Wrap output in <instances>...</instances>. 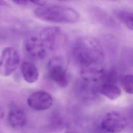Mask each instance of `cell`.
I'll list each match as a JSON object with an SVG mask.
<instances>
[{
  "mask_svg": "<svg viewBox=\"0 0 133 133\" xmlns=\"http://www.w3.org/2000/svg\"><path fill=\"white\" fill-rule=\"evenodd\" d=\"M73 56L81 69L101 67L104 52L99 41L91 36H82L75 42Z\"/></svg>",
  "mask_w": 133,
  "mask_h": 133,
  "instance_id": "obj_1",
  "label": "cell"
},
{
  "mask_svg": "<svg viewBox=\"0 0 133 133\" xmlns=\"http://www.w3.org/2000/svg\"><path fill=\"white\" fill-rule=\"evenodd\" d=\"M34 15L44 21L60 24H72L80 19L79 12L74 8L58 5H43L34 10Z\"/></svg>",
  "mask_w": 133,
  "mask_h": 133,
  "instance_id": "obj_2",
  "label": "cell"
},
{
  "mask_svg": "<svg viewBox=\"0 0 133 133\" xmlns=\"http://www.w3.org/2000/svg\"><path fill=\"white\" fill-rule=\"evenodd\" d=\"M38 37L48 52L61 46L64 40L61 29L56 26L43 28L40 31Z\"/></svg>",
  "mask_w": 133,
  "mask_h": 133,
  "instance_id": "obj_3",
  "label": "cell"
},
{
  "mask_svg": "<svg viewBox=\"0 0 133 133\" xmlns=\"http://www.w3.org/2000/svg\"><path fill=\"white\" fill-rule=\"evenodd\" d=\"M20 63V57L18 51L12 47L5 48L0 58V75L8 76L18 68Z\"/></svg>",
  "mask_w": 133,
  "mask_h": 133,
  "instance_id": "obj_4",
  "label": "cell"
},
{
  "mask_svg": "<svg viewBox=\"0 0 133 133\" xmlns=\"http://www.w3.org/2000/svg\"><path fill=\"white\" fill-rule=\"evenodd\" d=\"M128 124L126 117L117 111H110L105 114L101 122L104 130L110 133H118L124 130Z\"/></svg>",
  "mask_w": 133,
  "mask_h": 133,
  "instance_id": "obj_5",
  "label": "cell"
},
{
  "mask_svg": "<svg viewBox=\"0 0 133 133\" xmlns=\"http://www.w3.org/2000/svg\"><path fill=\"white\" fill-rule=\"evenodd\" d=\"M48 76L51 81L62 88L68 86L70 80L66 69L58 58H55L49 61Z\"/></svg>",
  "mask_w": 133,
  "mask_h": 133,
  "instance_id": "obj_6",
  "label": "cell"
},
{
  "mask_svg": "<svg viewBox=\"0 0 133 133\" xmlns=\"http://www.w3.org/2000/svg\"><path fill=\"white\" fill-rule=\"evenodd\" d=\"M28 106L35 111H41L49 109L53 104L52 96L47 91L38 90L30 94L27 98Z\"/></svg>",
  "mask_w": 133,
  "mask_h": 133,
  "instance_id": "obj_7",
  "label": "cell"
},
{
  "mask_svg": "<svg viewBox=\"0 0 133 133\" xmlns=\"http://www.w3.org/2000/svg\"><path fill=\"white\" fill-rule=\"evenodd\" d=\"M24 49L28 55L35 60H43L48 54V51L36 36H30L25 40Z\"/></svg>",
  "mask_w": 133,
  "mask_h": 133,
  "instance_id": "obj_8",
  "label": "cell"
},
{
  "mask_svg": "<svg viewBox=\"0 0 133 133\" xmlns=\"http://www.w3.org/2000/svg\"><path fill=\"white\" fill-rule=\"evenodd\" d=\"M7 119L9 126L15 129L23 128L26 123V116L24 111L16 105H12L10 109Z\"/></svg>",
  "mask_w": 133,
  "mask_h": 133,
  "instance_id": "obj_9",
  "label": "cell"
},
{
  "mask_svg": "<svg viewBox=\"0 0 133 133\" xmlns=\"http://www.w3.org/2000/svg\"><path fill=\"white\" fill-rule=\"evenodd\" d=\"M104 70L102 67L81 69L80 75L83 81L94 84L101 82Z\"/></svg>",
  "mask_w": 133,
  "mask_h": 133,
  "instance_id": "obj_10",
  "label": "cell"
},
{
  "mask_svg": "<svg viewBox=\"0 0 133 133\" xmlns=\"http://www.w3.org/2000/svg\"><path fill=\"white\" fill-rule=\"evenodd\" d=\"M21 72L24 80L28 83H34L38 79L39 75L38 70L32 62H23L21 65Z\"/></svg>",
  "mask_w": 133,
  "mask_h": 133,
  "instance_id": "obj_11",
  "label": "cell"
},
{
  "mask_svg": "<svg viewBox=\"0 0 133 133\" xmlns=\"http://www.w3.org/2000/svg\"><path fill=\"white\" fill-rule=\"evenodd\" d=\"M99 92L112 100L117 99L121 95V90L116 84L103 83L98 87Z\"/></svg>",
  "mask_w": 133,
  "mask_h": 133,
  "instance_id": "obj_12",
  "label": "cell"
},
{
  "mask_svg": "<svg viewBox=\"0 0 133 133\" xmlns=\"http://www.w3.org/2000/svg\"><path fill=\"white\" fill-rule=\"evenodd\" d=\"M116 18L128 29L132 30V12L127 9H116L114 11Z\"/></svg>",
  "mask_w": 133,
  "mask_h": 133,
  "instance_id": "obj_13",
  "label": "cell"
},
{
  "mask_svg": "<svg viewBox=\"0 0 133 133\" xmlns=\"http://www.w3.org/2000/svg\"><path fill=\"white\" fill-rule=\"evenodd\" d=\"M118 79V74L117 71L114 69H109L104 70L101 82L103 83L116 84Z\"/></svg>",
  "mask_w": 133,
  "mask_h": 133,
  "instance_id": "obj_14",
  "label": "cell"
},
{
  "mask_svg": "<svg viewBox=\"0 0 133 133\" xmlns=\"http://www.w3.org/2000/svg\"><path fill=\"white\" fill-rule=\"evenodd\" d=\"M121 82L123 89L127 93L132 94L133 91L132 74H127L123 76L121 79Z\"/></svg>",
  "mask_w": 133,
  "mask_h": 133,
  "instance_id": "obj_15",
  "label": "cell"
},
{
  "mask_svg": "<svg viewBox=\"0 0 133 133\" xmlns=\"http://www.w3.org/2000/svg\"><path fill=\"white\" fill-rule=\"evenodd\" d=\"M13 2L17 5L24 6H38L39 7L46 4V2L43 1H14Z\"/></svg>",
  "mask_w": 133,
  "mask_h": 133,
  "instance_id": "obj_16",
  "label": "cell"
},
{
  "mask_svg": "<svg viewBox=\"0 0 133 133\" xmlns=\"http://www.w3.org/2000/svg\"><path fill=\"white\" fill-rule=\"evenodd\" d=\"M5 116V111L3 107L0 105V122L4 118Z\"/></svg>",
  "mask_w": 133,
  "mask_h": 133,
  "instance_id": "obj_17",
  "label": "cell"
},
{
  "mask_svg": "<svg viewBox=\"0 0 133 133\" xmlns=\"http://www.w3.org/2000/svg\"><path fill=\"white\" fill-rule=\"evenodd\" d=\"M64 133H78V132L73 130H69L66 131Z\"/></svg>",
  "mask_w": 133,
  "mask_h": 133,
  "instance_id": "obj_18",
  "label": "cell"
},
{
  "mask_svg": "<svg viewBox=\"0 0 133 133\" xmlns=\"http://www.w3.org/2000/svg\"><path fill=\"white\" fill-rule=\"evenodd\" d=\"M7 5V3L3 1H0V6H3Z\"/></svg>",
  "mask_w": 133,
  "mask_h": 133,
  "instance_id": "obj_19",
  "label": "cell"
}]
</instances>
